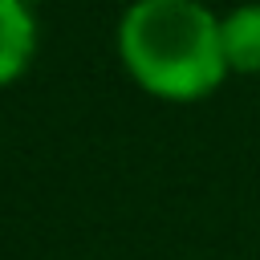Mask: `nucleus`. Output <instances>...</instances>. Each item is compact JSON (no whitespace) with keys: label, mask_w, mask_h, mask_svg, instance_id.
I'll return each mask as SVG.
<instances>
[{"label":"nucleus","mask_w":260,"mask_h":260,"mask_svg":"<svg viewBox=\"0 0 260 260\" xmlns=\"http://www.w3.org/2000/svg\"><path fill=\"white\" fill-rule=\"evenodd\" d=\"M37 53V20L24 0H0V85L16 81Z\"/></svg>","instance_id":"nucleus-3"},{"label":"nucleus","mask_w":260,"mask_h":260,"mask_svg":"<svg viewBox=\"0 0 260 260\" xmlns=\"http://www.w3.org/2000/svg\"><path fill=\"white\" fill-rule=\"evenodd\" d=\"M219 45L228 73H244V77L260 73V0L219 16Z\"/></svg>","instance_id":"nucleus-2"},{"label":"nucleus","mask_w":260,"mask_h":260,"mask_svg":"<svg viewBox=\"0 0 260 260\" xmlns=\"http://www.w3.org/2000/svg\"><path fill=\"white\" fill-rule=\"evenodd\" d=\"M118 57L158 102H199L228 77L219 16L203 0H134L118 20Z\"/></svg>","instance_id":"nucleus-1"}]
</instances>
